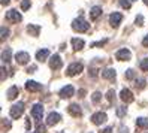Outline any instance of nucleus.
Segmentation results:
<instances>
[{
    "label": "nucleus",
    "instance_id": "f257e3e1",
    "mask_svg": "<svg viewBox=\"0 0 148 133\" xmlns=\"http://www.w3.org/2000/svg\"><path fill=\"white\" fill-rule=\"evenodd\" d=\"M72 29L75 30V32H78V33H84V32H87L90 29V24L87 23L84 18H76V20H73L72 21Z\"/></svg>",
    "mask_w": 148,
    "mask_h": 133
},
{
    "label": "nucleus",
    "instance_id": "f03ea898",
    "mask_svg": "<svg viewBox=\"0 0 148 133\" xmlns=\"http://www.w3.org/2000/svg\"><path fill=\"white\" fill-rule=\"evenodd\" d=\"M82 69H84V66H82L81 63H72L71 66L67 67V70H66V75H67V76H75V75H79V73L82 72Z\"/></svg>",
    "mask_w": 148,
    "mask_h": 133
},
{
    "label": "nucleus",
    "instance_id": "7ed1b4c3",
    "mask_svg": "<svg viewBox=\"0 0 148 133\" xmlns=\"http://www.w3.org/2000/svg\"><path fill=\"white\" fill-rule=\"evenodd\" d=\"M23 112H24V103L23 102H18V103H15L12 108H11V117L12 118H20L21 115H23Z\"/></svg>",
    "mask_w": 148,
    "mask_h": 133
},
{
    "label": "nucleus",
    "instance_id": "20e7f679",
    "mask_svg": "<svg viewBox=\"0 0 148 133\" xmlns=\"http://www.w3.org/2000/svg\"><path fill=\"white\" fill-rule=\"evenodd\" d=\"M21 20H23V16H21V14H18V11L11 9L6 12V21L8 23H20Z\"/></svg>",
    "mask_w": 148,
    "mask_h": 133
},
{
    "label": "nucleus",
    "instance_id": "39448f33",
    "mask_svg": "<svg viewBox=\"0 0 148 133\" xmlns=\"http://www.w3.org/2000/svg\"><path fill=\"white\" fill-rule=\"evenodd\" d=\"M15 61L18 64H27L29 61H30V56H29V52H25V51H20V52H16L15 54Z\"/></svg>",
    "mask_w": 148,
    "mask_h": 133
},
{
    "label": "nucleus",
    "instance_id": "423d86ee",
    "mask_svg": "<svg viewBox=\"0 0 148 133\" xmlns=\"http://www.w3.org/2000/svg\"><path fill=\"white\" fill-rule=\"evenodd\" d=\"M42 115H43V105L40 103H36V105H33V108H32V117L34 120H42Z\"/></svg>",
    "mask_w": 148,
    "mask_h": 133
},
{
    "label": "nucleus",
    "instance_id": "0eeeda50",
    "mask_svg": "<svg viewBox=\"0 0 148 133\" xmlns=\"http://www.w3.org/2000/svg\"><path fill=\"white\" fill-rule=\"evenodd\" d=\"M106 120H108V117H106L105 112H96V114L91 115V121H93V124H96V126H100V124L105 123Z\"/></svg>",
    "mask_w": 148,
    "mask_h": 133
},
{
    "label": "nucleus",
    "instance_id": "6e6552de",
    "mask_svg": "<svg viewBox=\"0 0 148 133\" xmlns=\"http://www.w3.org/2000/svg\"><path fill=\"white\" fill-rule=\"evenodd\" d=\"M62 66H63L62 57H60L58 54H54L53 57H51V60H49V67L53 69V70H58Z\"/></svg>",
    "mask_w": 148,
    "mask_h": 133
},
{
    "label": "nucleus",
    "instance_id": "1a4fd4ad",
    "mask_svg": "<svg viewBox=\"0 0 148 133\" xmlns=\"http://www.w3.org/2000/svg\"><path fill=\"white\" fill-rule=\"evenodd\" d=\"M120 99L123 100L124 103H132L135 97H133L132 91H130L129 88H123V90H121V93H120Z\"/></svg>",
    "mask_w": 148,
    "mask_h": 133
},
{
    "label": "nucleus",
    "instance_id": "9d476101",
    "mask_svg": "<svg viewBox=\"0 0 148 133\" xmlns=\"http://www.w3.org/2000/svg\"><path fill=\"white\" fill-rule=\"evenodd\" d=\"M75 94V88L72 85H64L62 90H60V97L62 99H69V97H72Z\"/></svg>",
    "mask_w": 148,
    "mask_h": 133
},
{
    "label": "nucleus",
    "instance_id": "9b49d317",
    "mask_svg": "<svg viewBox=\"0 0 148 133\" xmlns=\"http://www.w3.org/2000/svg\"><path fill=\"white\" fill-rule=\"evenodd\" d=\"M130 57H132V54H130V51L126 49V48L118 49V51H117V54H115V58L120 60V61H124V60L127 61V60H130Z\"/></svg>",
    "mask_w": 148,
    "mask_h": 133
},
{
    "label": "nucleus",
    "instance_id": "f8f14e48",
    "mask_svg": "<svg viewBox=\"0 0 148 133\" xmlns=\"http://www.w3.org/2000/svg\"><path fill=\"white\" fill-rule=\"evenodd\" d=\"M25 90L30 91V93H36L42 90V84L36 82V81H27L25 82Z\"/></svg>",
    "mask_w": 148,
    "mask_h": 133
},
{
    "label": "nucleus",
    "instance_id": "ddd939ff",
    "mask_svg": "<svg viewBox=\"0 0 148 133\" xmlns=\"http://www.w3.org/2000/svg\"><path fill=\"white\" fill-rule=\"evenodd\" d=\"M67 111H69V114H71L72 117H75V118H78V117H81V115H82L81 106L78 105V103H72V105H69Z\"/></svg>",
    "mask_w": 148,
    "mask_h": 133
},
{
    "label": "nucleus",
    "instance_id": "4468645a",
    "mask_svg": "<svg viewBox=\"0 0 148 133\" xmlns=\"http://www.w3.org/2000/svg\"><path fill=\"white\" fill-rule=\"evenodd\" d=\"M60 120H62V117H60L58 112H49L48 118H47V124H48V126H56Z\"/></svg>",
    "mask_w": 148,
    "mask_h": 133
},
{
    "label": "nucleus",
    "instance_id": "2eb2a0df",
    "mask_svg": "<svg viewBox=\"0 0 148 133\" xmlns=\"http://www.w3.org/2000/svg\"><path fill=\"white\" fill-rule=\"evenodd\" d=\"M121 20H123V15H121L120 12H114L109 15V23L112 27H118V24L121 23Z\"/></svg>",
    "mask_w": 148,
    "mask_h": 133
},
{
    "label": "nucleus",
    "instance_id": "dca6fc26",
    "mask_svg": "<svg viewBox=\"0 0 148 133\" xmlns=\"http://www.w3.org/2000/svg\"><path fill=\"white\" fill-rule=\"evenodd\" d=\"M117 76L115 73V70L114 69H106V70H102V78H105V79H109V81H114Z\"/></svg>",
    "mask_w": 148,
    "mask_h": 133
},
{
    "label": "nucleus",
    "instance_id": "f3484780",
    "mask_svg": "<svg viewBox=\"0 0 148 133\" xmlns=\"http://www.w3.org/2000/svg\"><path fill=\"white\" fill-rule=\"evenodd\" d=\"M100 15H102V8H100V6H94V8H91V11H90V20H91V21L97 20Z\"/></svg>",
    "mask_w": 148,
    "mask_h": 133
},
{
    "label": "nucleus",
    "instance_id": "a211bd4d",
    "mask_svg": "<svg viewBox=\"0 0 148 133\" xmlns=\"http://www.w3.org/2000/svg\"><path fill=\"white\" fill-rule=\"evenodd\" d=\"M18 93H20V90H18V87H11L9 90L6 91V96H8V99L9 100H14V99H16V96H18Z\"/></svg>",
    "mask_w": 148,
    "mask_h": 133
},
{
    "label": "nucleus",
    "instance_id": "6ab92c4d",
    "mask_svg": "<svg viewBox=\"0 0 148 133\" xmlns=\"http://www.w3.org/2000/svg\"><path fill=\"white\" fill-rule=\"evenodd\" d=\"M84 45H85V43H84L82 39H78V38H73L72 39V47H73L75 51H81L84 48Z\"/></svg>",
    "mask_w": 148,
    "mask_h": 133
},
{
    "label": "nucleus",
    "instance_id": "aec40b11",
    "mask_svg": "<svg viewBox=\"0 0 148 133\" xmlns=\"http://www.w3.org/2000/svg\"><path fill=\"white\" fill-rule=\"evenodd\" d=\"M49 57V51L47 49V48H43V49H39L38 52H36V58L39 60V61H43V60H47Z\"/></svg>",
    "mask_w": 148,
    "mask_h": 133
},
{
    "label": "nucleus",
    "instance_id": "412c9836",
    "mask_svg": "<svg viewBox=\"0 0 148 133\" xmlns=\"http://www.w3.org/2000/svg\"><path fill=\"white\" fill-rule=\"evenodd\" d=\"M39 32H40L39 25H34V24L27 25V33L30 34V36H39Z\"/></svg>",
    "mask_w": 148,
    "mask_h": 133
},
{
    "label": "nucleus",
    "instance_id": "4be33fe9",
    "mask_svg": "<svg viewBox=\"0 0 148 133\" xmlns=\"http://www.w3.org/2000/svg\"><path fill=\"white\" fill-rule=\"evenodd\" d=\"M11 56H12L11 48H6V49H3V51H2V60L5 61V63H8V61L11 60Z\"/></svg>",
    "mask_w": 148,
    "mask_h": 133
},
{
    "label": "nucleus",
    "instance_id": "5701e85b",
    "mask_svg": "<svg viewBox=\"0 0 148 133\" xmlns=\"http://www.w3.org/2000/svg\"><path fill=\"white\" fill-rule=\"evenodd\" d=\"M136 126H138V127H141V129H148V121H147L145 118L141 117V118H138V120H136Z\"/></svg>",
    "mask_w": 148,
    "mask_h": 133
},
{
    "label": "nucleus",
    "instance_id": "b1692460",
    "mask_svg": "<svg viewBox=\"0 0 148 133\" xmlns=\"http://www.w3.org/2000/svg\"><path fill=\"white\" fill-rule=\"evenodd\" d=\"M106 99H108V102H111V103L115 100V91L112 90V88H111V90H108V93H106Z\"/></svg>",
    "mask_w": 148,
    "mask_h": 133
},
{
    "label": "nucleus",
    "instance_id": "393cba45",
    "mask_svg": "<svg viewBox=\"0 0 148 133\" xmlns=\"http://www.w3.org/2000/svg\"><path fill=\"white\" fill-rule=\"evenodd\" d=\"M126 112H127L126 106H118V108H117V115H118V117H124Z\"/></svg>",
    "mask_w": 148,
    "mask_h": 133
},
{
    "label": "nucleus",
    "instance_id": "a878e982",
    "mask_svg": "<svg viewBox=\"0 0 148 133\" xmlns=\"http://www.w3.org/2000/svg\"><path fill=\"white\" fill-rule=\"evenodd\" d=\"M91 99H93V103H99V102H100V99H102V93H99V91L93 93Z\"/></svg>",
    "mask_w": 148,
    "mask_h": 133
},
{
    "label": "nucleus",
    "instance_id": "bb28decb",
    "mask_svg": "<svg viewBox=\"0 0 148 133\" xmlns=\"http://www.w3.org/2000/svg\"><path fill=\"white\" fill-rule=\"evenodd\" d=\"M135 87H136V88H139V90H142V88L145 87V79H136Z\"/></svg>",
    "mask_w": 148,
    "mask_h": 133
},
{
    "label": "nucleus",
    "instance_id": "cd10ccee",
    "mask_svg": "<svg viewBox=\"0 0 148 133\" xmlns=\"http://www.w3.org/2000/svg\"><path fill=\"white\" fill-rule=\"evenodd\" d=\"M139 66H141V69L144 70V72H148V58H144Z\"/></svg>",
    "mask_w": 148,
    "mask_h": 133
},
{
    "label": "nucleus",
    "instance_id": "c85d7f7f",
    "mask_svg": "<svg viewBox=\"0 0 148 133\" xmlns=\"http://www.w3.org/2000/svg\"><path fill=\"white\" fill-rule=\"evenodd\" d=\"M124 76H126V79H133L135 78V70L133 69H129L127 72L124 73Z\"/></svg>",
    "mask_w": 148,
    "mask_h": 133
},
{
    "label": "nucleus",
    "instance_id": "c756f323",
    "mask_svg": "<svg viewBox=\"0 0 148 133\" xmlns=\"http://www.w3.org/2000/svg\"><path fill=\"white\" fill-rule=\"evenodd\" d=\"M0 32H2V39H6L8 36H9V30H8L5 25H2V29H0Z\"/></svg>",
    "mask_w": 148,
    "mask_h": 133
},
{
    "label": "nucleus",
    "instance_id": "7c9ffc66",
    "mask_svg": "<svg viewBox=\"0 0 148 133\" xmlns=\"http://www.w3.org/2000/svg\"><path fill=\"white\" fill-rule=\"evenodd\" d=\"M29 8H30V0H23V2H21V9L27 11Z\"/></svg>",
    "mask_w": 148,
    "mask_h": 133
},
{
    "label": "nucleus",
    "instance_id": "2f4dec72",
    "mask_svg": "<svg viewBox=\"0 0 148 133\" xmlns=\"http://www.w3.org/2000/svg\"><path fill=\"white\" fill-rule=\"evenodd\" d=\"M120 5L123 6L124 9H130V6H132L130 5V0H120Z\"/></svg>",
    "mask_w": 148,
    "mask_h": 133
},
{
    "label": "nucleus",
    "instance_id": "473e14b6",
    "mask_svg": "<svg viewBox=\"0 0 148 133\" xmlns=\"http://www.w3.org/2000/svg\"><path fill=\"white\" fill-rule=\"evenodd\" d=\"M135 23H136V25H144V16H142V15H138L136 20H135Z\"/></svg>",
    "mask_w": 148,
    "mask_h": 133
},
{
    "label": "nucleus",
    "instance_id": "72a5a7b5",
    "mask_svg": "<svg viewBox=\"0 0 148 133\" xmlns=\"http://www.w3.org/2000/svg\"><path fill=\"white\" fill-rule=\"evenodd\" d=\"M2 124H3V127H6L8 130L11 129V123H9V120H8V118H2Z\"/></svg>",
    "mask_w": 148,
    "mask_h": 133
},
{
    "label": "nucleus",
    "instance_id": "f704fd0d",
    "mask_svg": "<svg viewBox=\"0 0 148 133\" xmlns=\"http://www.w3.org/2000/svg\"><path fill=\"white\" fill-rule=\"evenodd\" d=\"M99 133H112V127H106V129H103V130H100Z\"/></svg>",
    "mask_w": 148,
    "mask_h": 133
},
{
    "label": "nucleus",
    "instance_id": "c9c22d12",
    "mask_svg": "<svg viewBox=\"0 0 148 133\" xmlns=\"http://www.w3.org/2000/svg\"><path fill=\"white\" fill-rule=\"evenodd\" d=\"M103 43H106V39L105 40H100V42H96V43H93L91 47H100V45H103Z\"/></svg>",
    "mask_w": 148,
    "mask_h": 133
},
{
    "label": "nucleus",
    "instance_id": "e433bc0d",
    "mask_svg": "<svg viewBox=\"0 0 148 133\" xmlns=\"http://www.w3.org/2000/svg\"><path fill=\"white\" fill-rule=\"evenodd\" d=\"M38 133H45V126H38Z\"/></svg>",
    "mask_w": 148,
    "mask_h": 133
},
{
    "label": "nucleus",
    "instance_id": "4c0bfd02",
    "mask_svg": "<svg viewBox=\"0 0 148 133\" xmlns=\"http://www.w3.org/2000/svg\"><path fill=\"white\" fill-rule=\"evenodd\" d=\"M142 45H144V47H148V34L144 38V40H142Z\"/></svg>",
    "mask_w": 148,
    "mask_h": 133
},
{
    "label": "nucleus",
    "instance_id": "58836bf2",
    "mask_svg": "<svg viewBox=\"0 0 148 133\" xmlns=\"http://www.w3.org/2000/svg\"><path fill=\"white\" fill-rule=\"evenodd\" d=\"M120 133H129L127 127H120Z\"/></svg>",
    "mask_w": 148,
    "mask_h": 133
},
{
    "label": "nucleus",
    "instance_id": "ea45409f",
    "mask_svg": "<svg viewBox=\"0 0 148 133\" xmlns=\"http://www.w3.org/2000/svg\"><path fill=\"white\" fill-rule=\"evenodd\" d=\"M25 127H27V130H30V129H32V124H30V121H29V120L25 121Z\"/></svg>",
    "mask_w": 148,
    "mask_h": 133
},
{
    "label": "nucleus",
    "instance_id": "a19ab883",
    "mask_svg": "<svg viewBox=\"0 0 148 133\" xmlns=\"http://www.w3.org/2000/svg\"><path fill=\"white\" fill-rule=\"evenodd\" d=\"M5 72H6V69L2 67V81H5Z\"/></svg>",
    "mask_w": 148,
    "mask_h": 133
},
{
    "label": "nucleus",
    "instance_id": "79ce46f5",
    "mask_svg": "<svg viewBox=\"0 0 148 133\" xmlns=\"http://www.w3.org/2000/svg\"><path fill=\"white\" fill-rule=\"evenodd\" d=\"M90 72H91V76H96V75H97V70H96V69H91Z\"/></svg>",
    "mask_w": 148,
    "mask_h": 133
},
{
    "label": "nucleus",
    "instance_id": "37998d69",
    "mask_svg": "<svg viewBox=\"0 0 148 133\" xmlns=\"http://www.w3.org/2000/svg\"><path fill=\"white\" fill-rule=\"evenodd\" d=\"M78 94H79V97H84V94H85V90H79V91H78Z\"/></svg>",
    "mask_w": 148,
    "mask_h": 133
},
{
    "label": "nucleus",
    "instance_id": "c03bdc74",
    "mask_svg": "<svg viewBox=\"0 0 148 133\" xmlns=\"http://www.w3.org/2000/svg\"><path fill=\"white\" fill-rule=\"evenodd\" d=\"M9 2H11V0H2V5H8Z\"/></svg>",
    "mask_w": 148,
    "mask_h": 133
},
{
    "label": "nucleus",
    "instance_id": "a18cd8bd",
    "mask_svg": "<svg viewBox=\"0 0 148 133\" xmlns=\"http://www.w3.org/2000/svg\"><path fill=\"white\" fill-rule=\"evenodd\" d=\"M144 3H145V5L148 6V0H144Z\"/></svg>",
    "mask_w": 148,
    "mask_h": 133
}]
</instances>
